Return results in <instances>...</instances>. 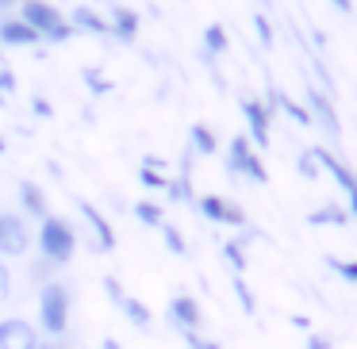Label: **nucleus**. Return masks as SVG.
Instances as JSON below:
<instances>
[{"label":"nucleus","mask_w":357,"mask_h":349,"mask_svg":"<svg viewBox=\"0 0 357 349\" xmlns=\"http://www.w3.org/2000/svg\"><path fill=\"white\" fill-rule=\"evenodd\" d=\"M39 257L50 261L54 269H62V265H70L77 257V226L66 215L50 211L47 219H39Z\"/></svg>","instance_id":"obj_1"},{"label":"nucleus","mask_w":357,"mask_h":349,"mask_svg":"<svg viewBox=\"0 0 357 349\" xmlns=\"http://www.w3.org/2000/svg\"><path fill=\"white\" fill-rule=\"evenodd\" d=\"M20 20H24L31 31H39V39L50 42V47H62V42H70L73 35H77L70 27V20H66L50 0H24V4H20Z\"/></svg>","instance_id":"obj_2"},{"label":"nucleus","mask_w":357,"mask_h":349,"mask_svg":"<svg viewBox=\"0 0 357 349\" xmlns=\"http://www.w3.org/2000/svg\"><path fill=\"white\" fill-rule=\"evenodd\" d=\"M70 288L62 284V280H47V284L39 288V326L43 334H50V338H62L66 330H70Z\"/></svg>","instance_id":"obj_3"},{"label":"nucleus","mask_w":357,"mask_h":349,"mask_svg":"<svg viewBox=\"0 0 357 349\" xmlns=\"http://www.w3.org/2000/svg\"><path fill=\"white\" fill-rule=\"evenodd\" d=\"M223 169L231 173L234 180H250V185H269V169H265L261 154L250 146L246 134H234L227 142V154H223Z\"/></svg>","instance_id":"obj_4"},{"label":"nucleus","mask_w":357,"mask_h":349,"mask_svg":"<svg viewBox=\"0 0 357 349\" xmlns=\"http://www.w3.org/2000/svg\"><path fill=\"white\" fill-rule=\"evenodd\" d=\"M303 108H307V119L315 131H323L331 142H342V119H338V108H334L331 93H323L319 85H307L303 93Z\"/></svg>","instance_id":"obj_5"},{"label":"nucleus","mask_w":357,"mask_h":349,"mask_svg":"<svg viewBox=\"0 0 357 349\" xmlns=\"http://www.w3.org/2000/svg\"><path fill=\"white\" fill-rule=\"evenodd\" d=\"M238 108H242V119H246L250 146H254L257 154H261V150H269V142H273V111L261 104V96H242Z\"/></svg>","instance_id":"obj_6"},{"label":"nucleus","mask_w":357,"mask_h":349,"mask_svg":"<svg viewBox=\"0 0 357 349\" xmlns=\"http://www.w3.org/2000/svg\"><path fill=\"white\" fill-rule=\"evenodd\" d=\"M27 249H31L27 219L20 211H0V257L12 261V257H24Z\"/></svg>","instance_id":"obj_7"},{"label":"nucleus","mask_w":357,"mask_h":349,"mask_svg":"<svg viewBox=\"0 0 357 349\" xmlns=\"http://www.w3.org/2000/svg\"><path fill=\"white\" fill-rule=\"evenodd\" d=\"M196 211H200L208 223H219V226H246V211H242V203H234L231 196H219V192H208L196 200Z\"/></svg>","instance_id":"obj_8"},{"label":"nucleus","mask_w":357,"mask_h":349,"mask_svg":"<svg viewBox=\"0 0 357 349\" xmlns=\"http://www.w3.org/2000/svg\"><path fill=\"white\" fill-rule=\"evenodd\" d=\"M39 326L31 318L8 315L0 318V349H39Z\"/></svg>","instance_id":"obj_9"},{"label":"nucleus","mask_w":357,"mask_h":349,"mask_svg":"<svg viewBox=\"0 0 357 349\" xmlns=\"http://www.w3.org/2000/svg\"><path fill=\"white\" fill-rule=\"evenodd\" d=\"M165 315H169V323L177 326L181 334H185V330H204V307H200V300L188 295V292L173 295L169 307H165Z\"/></svg>","instance_id":"obj_10"},{"label":"nucleus","mask_w":357,"mask_h":349,"mask_svg":"<svg viewBox=\"0 0 357 349\" xmlns=\"http://www.w3.org/2000/svg\"><path fill=\"white\" fill-rule=\"evenodd\" d=\"M77 211H81V219L89 223V231H93L96 254H112V249H116V231H112L108 215H104L96 203H89V200H77Z\"/></svg>","instance_id":"obj_11"},{"label":"nucleus","mask_w":357,"mask_h":349,"mask_svg":"<svg viewBox=\"0 0 357 349\" xmlns=\"http://www.w3.org/2000/svg\"><path fill=\"white\" fill-rule=\"evenodd\" d=\"M0 47H8V50L43 47V39H39V31H31L20 16H0Z\"/></svg>","instance_id":"obj_12"},{"label":"nucleus","mask_w":357,"mask_h":349,"mask_svg":"<svg viewBox=\"0 0 357 349\" xmlns=\"http://www.w3.org/2000/svg\"><path fill=\"white\" fill-rule=\"evenodd\" d=\"M326 173H331L334 185L342 188V196H346V211H349V215H357V173L349 169L338 154H331V150H326Z\"/></svg>","instance_id":"obj_13"},{"label":"nucleus","mask_w":357,"mask_h":349,"mask_svg":"<svg viewBox=\"0 0 357 349\" xmlns=\"http://www.w3.org/2000/svg\"><path fill=\"white\" fill-rule=\"evenodd\" d=\"M139 27H142V20H139V12H135V8H127V4H112V8H108V31H112V39L135 42V39H139Z\"/></svg>","instance_id":"obj_14"},{"label":"nucleus","mask_w":357,"mask_h":349,"mask_svg":"<svg viewBox=\"0 0 357 349\" xmlns=\"http://www.w3.org/2000/svg\"><path fill=\"white\" fill-rule=\"evenodd\" d=\"M16 196H20V208H24V215H31V219H47V215H50L47 188H43L39 180H20Z\"/></svg>","instance_id":"obj_15"},{"label":"nucleus","mask_w":357,"mask_h":349,"mask_svg":"<svg viewBox=\"0 0 357 349\" xmlns=\"http://www.w3.org/2000/svg\"><path fill=\"white\" fill-rule=\"evenodd\" d=\"M70 27H73L77 35H96V39L112 35V31H108V16H100L93 4H77V8L70 12Z\"/></svg>","instance_id":"obj_16"},{"label":"nucleus","mask_w":357,"mask_h":349,"mask_svg":"<svg viewBox=\"0 0 357 349\" xmlns=\"http://www.w3.org/2000/svg\"><path fill=\"white\" fill-rule=\"evenodd\" d=\"M112 303H116V307L123 311V318H127L131 326H139V330H150V323H154V315H150V307L139 300V295L123 292V295H116Z\"/></svg>","instance_id":"obj_17"},{"label":"nucleus","mask_w":357,"mask_h":349,"mask_svg":"<svg viewBox=\"0 0 357 349\" xmlns=\"http://www.w3.org/2000/svg\"><path fill=\"white\" fill-rule=\"evenodd\" d=\"M296 173H300L303 180H319L326 173V146H307L300 150V157H296Z\"/></svg>","instance_id":"obj_18"},{"label":"nucleus","mask_w":357,"mask_h":349,"mask_svg":"<svg viewBox=\"0 0 357 349\" xmlns=\"http://www.w3.org/2000/svg\"><path fill=\"white\" fill-rule=\"evenodd\" d=\"M188 150H192V157H211L219 150L215 131H211L208 123H192L188 127Z\"/></svg>","instance_id":"obj_19"},{"label":"nucleus","mask_w":357,"mask_h":349,"mask_svg":"<svg viewBox=\"0 0 357 349\" xmlns=\"http://www.w3.org/2000/svg\"><path fill=\"white\" fill-rule=\"evenodd\" d=\"M311 226H346L349 223V211L342 208V203H323V208H315L307 215Z\"/></svg>","instance_id":"obj_20"},{"label":"nucleus","mask_w":357,"mask_h":349,"mask_svg":"<svg viewBox=\"0 0 357 349\" xmlns=\"http://www.w3.org/2000/svg\"><path fill=\"white\" fill-rule=\"evenodd\" d=\"M246 242H254V234H242V238H227L223 242V257L234 269V277H242V269H246Z\"/></svg>","instance_id":"obj_21"},{"label":"nucleus","mask_w":357,"mask_h":349,"mask_svg":"<svg viewBox=\"0 0 357 349\" xmlns=\"http://www.w3.org/2000/svg\"><path fill=\"white\" fill-rule=\"evenodd\" d=\"M227 47H231V39H227V27L223 24H208V27H204V58L227 54Z\"/></svg>","instance_id":"obj_22"},{"label":"nucleus","mask_w":357,"mask_h":349,"mask_svg":"<svg viewBox=\"0 0 357 349\" xmlns=\"http://www.w3.org/2000/svg\"><path fill=\"white\" fill-rule=\"evenodd\" d=\"M131 211H135V219H139L142 226H150V231H158V226L165 223V208L158 200H139Z\"/></svg>","instance_id":"obj_23"},{"label":"nucleus","mask_w":357,"mask_h":349,"mask_svg":"<svg viewBox=\"0 0 357 349\" xmlns=\"http://www.w3.org/2000/svg\"><path fill=\"white\" fill-rule=\"evenodd\" d=\"M158 231H162V242H165V249H169V254H177V257H185V254H188V242H185V234H181L177 226L169 223V219H165V223L158 226Z\"/></svg>","instance_id":"obj_24"},{"label":"nucleus","mask_w":357,"mask_h":349,"mask_svg":"<svg viewBox=\"0 0 357 349\" xmlns=\"http://www.w3.org/2000/svg\"><path fill=\"white\" fill-rule=\"evenodd\" d=\"M323 261L334 269V277H338V280H346V284H357V261H354V257H334V254H326Z\"/></svg>","instance_id":"obj_25"},{"label":"nucleus","mask_w":357,"mask_h":349,"mask_svg":"<svg viewBox=\"0 0 357 349\" xmlns=\"http://www.w3.org/2000/svg\"><path fill=\"white\" fill-rule=\"evenodd\" d=\"M139 180L150 188V192H169V185H173V177L165 169H146V165L139 169Z\"/></svg>","instance_id":"obj_26"},{"label":"nucleus","mask_w":357,"mask_h":349,"mask_svg":"<svg viewBox=\"0 0 357 349\" xmlns=\"http://www.w3.org/2000/svg\"><path fill=\"white\" fill-rule=\"evenodd\" d=\"M81 77H85V85H89V93H93V96H108L112 93V81L104 77L96 65H85V70H81Z\"/></svg>","instance_id":"obj_27"},{"label":"nucleus","mask_w":357,"mask_h":349,"mask_svg":"<svg viewBox=\"0 0 357 349\" xmlns=\"http://www.w3.org/2000/svg\"><path fill=\"white\" fill-rule=\"evenodd\" d=\"M231 288H234V295H238V307H242V315H254L257 311V300H254V292H250V284L242 277H234L231 280Z\"/></svg>","instance_id":"obj_28"},{"label":"nucleus","mask_w":357,"mask_h":349,"mask_svg":"<svg viewBox=\"0 0 357 349\" xmlns=\"http://www.w3.org/2000/svg\"><path fill=\"white\" fill-rule=\"evenodd\" d=\"M250 24H254V35H257V42H261L265 50H269L273 42H277V35H273V24L261 16V12H254V20H250Z\"/></svg>","instance_id":"obj_29"},{"label":"nucleus","mask_w":357,"mask_h":349,"mask_svg":"<svg viewBox=\"0 0 357 349\" xmlns=\"http://www.w3.org/2000/svg\"><path fill=\"white\" fill-rule=\"evenodd\" d=\"M54 265H50V261H43V257H39V261H31V280H35V284H47V280H54Z\"/></svg>","instance_id":"obj_30"},{"label":"nucleus","mask_w":357,"mask_h":349,"mask_svg":"<svg viewBox=\"0 0 357 349\" xmlns=\"http://www.w3.org/2000/svg\"><path fill=\"white\" fill-rule=\"evenodd\" d=\"M181 338H185V346H188V349H219V341L204 338L200 330H185V334H181Z\"/></svg>","instance_id":"obj_31"},{"label":"nucleus","mask_w":357,"mask_h":349,"mask_svg":"<svg viewBox=\"0 0 357 349\" xmlns=\"http://www.w3.org/2000/svg\"><path fill=\"white\" fill-rule=\"evenodd\" d=\"M12 300V269H8V261L0 257V303H8Z\"/></svg>","instance_id":"obj_32"},{"label":"nucleus","mask_w":357,"mask_h":349,"mask_svg":"<svg viewBox=\"0 0 357 349\" xmlns=\"http://www.w3.org/2000/svg\"><path fill=\"white\" fill-rule=\"evenodd\" d=\"M31 111L39 119H50V116H54V104H50L47 96H31Z\"/></svg>","instance_id":"obj_33"},{"label":"nucleus","mask_w":357,"mask_h":349,"mask_svg":"<svg viewBox=\"0 0 357 349\" xmlns=\"http://www.w3.org/2000/svg\"><path fill=\"white\" fill-rule=\"evenodd\" d=\"M303 349H334V341L326 338V334H311L307 346H303Z\"/></svg>","instance_id":"obj_34"},{"label":"nucleus","mask_w":357,"mask_h":349,"mask_svg":"<svg viewBox=\"0 0 357 349\" xmlns=\"http://www.w3.org/2000/svg\"><path fill=\"white\" fill-rule=\"evenodd\" d=\"M12 88H16V73L0 65V93H12Z\"/></svg>","instance_id":"obj_35"},{"label":"nucleus","mask_w":357,"mask_h":349,"mask_svg":"<svg viewBox=\"0 0 357 349\" xmlns=\"http://www.w3.org/2000/svg\"><path fill=\"white\" fill-rule=\"evenodd\" d=\"M24 0H0V16H12V8H20Z\"/></svg>","instance_id":"obj_36"},{"label":"nucleus","mask_w":357,"mask_h":349,"mask_svg":"<svg viewBox=\"0 0 357 349\" xmlns=\"http://www.w3.org/2000/svg\"><path fill=\"white\" fill-rule=\"evenodd\" d=\"M331 4H334V8H338V12H346V16H349V12H354V0H331Z\"/></svg>","instance_id":"obj_37"},{"label":"nucleus","mask_w":357,"mask_h":349,"mask_svg":"<svg viewBox=\"0 0 357 349\" xmlns=\"http://www.w3.org/2000/svg\"><path fill=\"white\" fill-rule=\"evenodd\" d=\"M100 349H123V346H119L116 338H104V341H100Z\"/></svg>","instance_id":"obj_38"},{"label":"nucleus","mask_w":357,"mask_h":349,"mask_svg":"<svg viewBox=\"0 0 357 349\" xmlns=\"http://www.w3.org/2000/svg\"><path fill=\"white\" fill-rule=\"evenodd\" d=\"M4 150H8V139H4V134H0V154H4Z\"/></svg>","instance_id":"obj_39"},{"label":"nucleus","mask_w":357,"mask_h":349,"mask_svg":"<svg viewBox=\"0 0 357 349\" xmlns=\"http://www.w3.org/2000/svg\"><path fill=\"white\" fill-rule=\"evenodd\" d=\"M39 349H58V346H50V341H39Z\"/></svg>","instance_id":"obj_40"},{"label":"nucleus","mask_w":357,"mask_h":349,"mask_svg":"<svg viewBox=\"0 0 357 349\" xmlns=\"http://www.w3.org/2000/svg\"><path fill=\"white\" fill-rule=\"evenodd\" d=\"M100 4H104V0H100Z\"/></svg>","instance_id":"obj_41"},{"label":"nucleus","mask_w":357,"mask_h":349,"mask_svg":"<svg viewBox=\"0 0 357 349\" xmlns=\"http://www.w3.org/2000/svg\"><path fill=\"white\" fill-rule=\"evenodd\" d=\"M0 211H4V208H0Z\"/></svg>","instance_id":"obj_42"}]
</instances>
